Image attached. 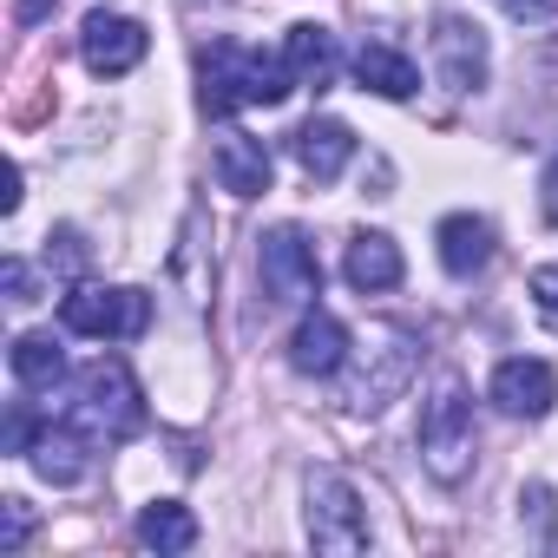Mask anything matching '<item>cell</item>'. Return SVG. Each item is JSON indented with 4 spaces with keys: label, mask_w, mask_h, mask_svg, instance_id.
I'll return each instance as SVG.
<instances>
[{
    "label": "cell",
    "mask_w": 558,
    "mask_h": 558,
    "mask_svg": "<svg viewBox=\"0 0 558 558\" xmlns=\"http://www.w3.org/2000/svg\"><path fill=\"white\" fill-rule=\"evenodd\" d=\"M197 80H204V112L223 119V112H243V106H283L290 99V66L283 60H269L243 40H210L197 53Z\"/></svg>",
    "instance_id": "obj_1"
},
{
    "label": "cell",
    "mask_w": 558,
    "mask_h": 558,
    "mask_svg": "<svg viewBox=\"0 0 558 558\" xmlns=\"http://www.w3.org/2000/svg\"><path fill=\"white\" fill-rule=\"evenodd\" d=\"M145 421V395L132 381V368L119 355H99L93 368H80V401H73V427L86 440H125Z\"/></svg>",
    "instance_id": "obj_2"
},
{
    "label": "cell",
    "mask_w": 558,
    "mask_h": 558,
    "mask_svg": "<svg viewBox=\"0 0 558 558\" xmlns=\"http://www.w3.org/2000/svg\"><path fill=\"white\" fill-rule=\"evenodd\" d=\"M414 368H421V342L408 329L381 323L375 329V349L342 375V408L349 414H381L388 401H401V388L414 381Z\"/></svg>",
    "instance_id": "obj_3"
},
{
    "label": "cell",
    "mask_w": 558,
    "mask_h": 558,
    "mask_svg": "<svg viewBox=\"0 0 558 558\" xmlns=\"http://www.w3.org/2000/svg\"><path fill=\"white\" fill-rule=\"evenodd\" d=\"M473 401H466V388L447 375L440 388H434V401L421 408V460H427V473L440 480V486H460L466 473H473Z\"/></svg>",
    "instance_id": "obj_4"
},
{
    "label": "cell",
    "mask_w": 558,
    "mask_h": 558,
    "mask_svg": "<svg viewBox=\"0 0 558 558\" xmlns=\"http://www.w3.org/2000/svg\"><path fill=\"white\" fill-rule=\"evenodd\" d=\"M310 545L316 551H329V558H349V551H368V519H362V493L336 473V466H323V473H310Z\"/></svg>",
    "instance_id": "obj_5"
},
{
    "label": "cell",
    "mask_w": 558,
    "mask_h": 558,
    "mask_svg": "<svg viewBox=\"0 0 558 558\" xmlns=\"http://www.w3.org/2000/svg\"><path fill=\"white\" fill-rule=\"evenodd\" d=\"M60 323L73 336H93V342H132L151 329V296L145 290H93L80 283L73 296H60Z\"/></svg>",
    "instance_id": "obj_6"
},
{
    "label": "cell",
    "mask_w": 558,
    "mask_h": 558,
    "mask_svg": "<svg viewBox=\"0 0 558 558\" xmlns=\"http://www.w3.org/2000/svg\"><path fill=\"white\" fill-rule=\"evenodd\" d=\"M256 276H263V296L269 303H310V296H323V263H316V250H310V236L296 223H276L256 243Z\"/></svg>",
    "instance_id": "obj_7"
},
{
    "label": "cell",
    "mask_w": 558,
    "mask_h": 558,
    "mask_svg": "<svg viewBox=\"0 0 558 558\" xmlns=\"http://www.w3.org/2000/svg\"><path fill=\"white\" fill-rule=\"evenodd\" d=\"M145 47H151V34L125 14H86V27H80V60L99 80H125L145 60Z\"/></svg>",
    "instance_id": "obj_8"
},
{
    "label": "cell",
    "mask_w": 558,
    "mask_h": 558,
    "mask_svg": "<svg viewBox=\"0 0 558 558\" xmlns=\"http://www.w3.org/2000/svg\"><path fill=\"white\" fill-rule=\"evenodd\" d=\"M493 401H499L506 414H525V421L551 414V401H558V375H551V362H538V355H512V362H499V368H493Z\"/></svg>",
    "instance_id": "obj_9"
},
{
    "label": "cell",
    "mask_w": 558,
    "mask_h": 558,
    "mask_svg": "<svg viewBox=\"0 0 558 558\" xmlns=\"http://www.w3.org/2000/svg\"><path fill=\"white\" fill-rule=\"evenodd\" d=\"M434 60H440V80L453 93H480L486 86V40L460 14H440L434 21Z\"/></svg>",
    "instance_id": "obj_10"
},
{
    "label": "cell",
    "mask_w": 558,
    "mask_h": 558,
    "mask_svg": "<svg viewBox=\"0 0 558 558\" xmlns=\"http://www.w3.org/2000/svg\"><path fill=\"white\" fill-rule=\"evenodd\" d=\"M342 362H349V329H342V316L310 310V316L296 323V336H290V368H296V375H342Z\"/></svg>",
    "instance_id": "obj_11"
},
{
    "label": "cell",
    "mask_w": 558,
    "mask_h": 558,
    "mask_svg": "<svg viewBox=\"0 0 558 558\" xmlns=\"http://www.w3.org/2000/svg\"><path fill=\"white\" fill-rule=\"evenodd\" d=\"M296 165L316 178V184H336L342 171H349V158H355V132L342 125V119H310V125H296Z\"/></svg>",
    "instance_id": "obj_12"
},
{
    "label": "cell",
    "mask_w": 558,
    "mask_h": 558,
    "mask_svg": "<svg viewBox=\"0 0 558 558\" xmlns=\"http://www.w3.org/2000/svg\"><path fill=\"white\" fill-rule=\"evenodd\" d=\"M401 243L395 236H381V230H362L355 243H349V256H342V276L362 290V296H381V290H395L401 283Z\"/></svg>",
    "instance_id": "obj_13"
},
{
    "label": "cell",
    "mask_w": 558,
    "mask_h": 558,
    "mask_svg": "<svg viewBox=\"0 0 558 558\" xmlns=\"http://www.w3.org/2000/svg\"><path fill=\"white\" fill-rule=\"evenodd\" d=\"M217 184L236 197H263L269 191V151L250 132H217Z\"/></svg>",
    "instance_id": "obj_14"
},
{
    "label": "cell",
    "mask_w": 558,
    "mask_h": 558,
    "mask_svg": "<svg viewBox=\"0 0 558 558\" xmlns=\"http://www.w3.org/2000/svg\"><path fill=\"white\" fill-rule=\"evenodd\" d=\"M283 66H290V80L296 86H329L336 80V34L329 27H316V21H296L290 34H283Z\"/></svg>",
    "instance_id": "obj_15"
},
{
    "label": "cell",
    "mask_w": 558,
    "mask_h": 558,
    "mask_svg": "<svg viewBox=\"0 0 558 558\" xmlns=\"http://www.w3.org/2000/svg\"><path fill=\"white\" fill-rule=\"evenodd\" d=\"M355 80H362V93H381V99H414V93H421L414 60H408L401 47H388V40H368V47L355 53Z\"/></svg>",
    "instance_id": "obj_16"
},
{
    "label": "cell",
    "mask_w": 558,
    "mask_h": 558,
    "mask_svg": "<svg viewBox=\"0 0 558 558\" xmlns=\"http://www.w3.org/2000/svg\"><path fill=\"white\" fill-rule=\"evenodd\" d=\"M434 243H440V263H447V276H480L486 263H493V223L486 217H447L440 230H434Z\"/></svg>",
    "instance_id": "obj_17"
},
{
    "label": "cell",
    "mask_w": 558,
    "mask_h": 558,
    "mask_svg": "<svg viewBox=\"0 0 558 558\" xmlns=\"http://www.w3.org/2000/svg\"><path fill=\"white\" fill-rule=\"evenodd\" d=\"M27 460H34V473L53 480V486L86 480V440H80V427H47V434L27 447Z\"/></svg>",
    "instance_id": "obj_18"
},
{
    "label": "cell",
    "mask_w": 558,
    "mask_h": 558,
    "mask_svg": "<svg viewBox=\"0 0 558 558\" xmlns=\"http://www.w3.org/2000/svg\"><path fill=\"white\" fill-rule=\"evenodd\" d=\"M138 538H145L151 551H191V545H197V519H191L178 499H158V506L138 512Z\"/></svg>",
    "instance_id": "obj_19"
},
{
    "label": "cell",
    "mask_w": 558,
    "mask_h": 558,
    "mask_svg": "<svg viewBox=\"0 0 558 558\" xmlns=\"http://www.w3.org/2000/svg\"><path fill=\"white\" fill-rule=\"evenodd\" d=\"M8 362H14V381H21V388H53V381L66 375V355H60L53 336H21V342L8 349Z\"/></svg>",
    "instance_id": "obj_20"
},
{
    "label": "cell",
    "mask_w": 558,
    "mask_h": 558,
    "mask_svg": "<svg viewBox=\"0 0 558 558\" xmlns=\"http://www.w3.org/2000/svg\"><path fill=\"white\" fill-rule=\"evenodd\" d=\"M525 290H532V310H538V316H545V323L558 329V263L532 269V283H525Z\"/></svg>",
    "instance_id": "obj_21"
},
{
    "label": "cell",
    "mask_w": 558,
    "mask_h": 558,
    "mask_svg": "<svg viewBox=\"0 0 558 558\" xmlns=\"http://www.w3.org/2000/svg\"><path fill=\"white\" fill-rule=\"evenodd\" d=\"M47 263H60L66 276H80V269H86V243H80V230H53V236H47Z\"/></svg>",
    "instance_id": "obj_22"
},
{
    "label": "cell",
    "mask_w": 558,
    "mask_h": 558,
    "mask_svg": "<svg viewBox=\"0 0 558 558\" xmlns=\"http://www.w3.org/2000/svg\"><path fill=\"white\" fill-rule=\"evenodd\" d=\"M0 283H8V303H21V310H27V303H40V296H34V269H27L21 256L0 263Z\"/></svg>",
    "instance_id": "obj_23"
},
{
    "label": "cell",
    "mask_w": 558,
    "mask_h": 558,
    "mask_svg": "<svg viewBox=\"0 0 558 558\" xmlns=\"http://www.w3.org/2000/svg\"><path fill=\"white\" fill-rule=\"evenodd\" d=\"M0 512H8V525H0V551H21V545H27V532H34V519H27V499H8Z\"/></svg>",
    "instance_id": "obj_24"
},
{
    "label": "cell",
    "mask_w": 558,
    "mask_h": 558,
    "mask_svg": "<svg viewBox=\"0 0 558 558\" xmlns=\"http://www.w3.org/2000/svg\"><path fill=\"white\" fill-rule=\"evenodd\" d=\"M34 440H40V434H34V421H27V414L14 408V414H8V453H27Z\"/></svg>",
    "instance_id": "obj_25"
},
{
    "label": "cell",
    "mask_w": 558,
    "mask_h": 558,
    "mask_svg": "<svg viewBox=\"0 0 558 558\" xmlns=\"http://www.w3.org/2000/svg\"><path fill=\"white\" fill-rule=\"evenodd\" d=\"M499 8H506L512 21H545V14L558 8V0H499Z\"/></svg>",
    "instance_id": "obj_26"
},
{
    "label": "cell",
    "mask_w": 558,
    "mask_h": 558,
    "mask_svg": "<svg viewBox=\"0 0 558 558\" xmlns=\"http://www.w3.org/2000/svg\"><path fill=\"white\" fill-rule=\"evenodd\" d=\"M47 8H53V0H21V21H27V27H34V21H40V14H47Z\"/></svg>",
    "instance_id": "obj_27"
}]
</instances>
